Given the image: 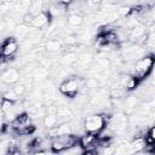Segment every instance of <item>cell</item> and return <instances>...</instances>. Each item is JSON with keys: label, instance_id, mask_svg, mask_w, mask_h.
<instances>
[{"label": "cell", "instance_id": "7402d4cb", "mask_svg": "<svg viewBox=\"0 0 155 155\" xmlns=\"http://www.w3.org/2000/svg\"><path fill=\"white\" fill-rule=\"evenodd\" d=\"M12 90L15 91V93H16L18 97H21V96H23V94L25 93L27 87H25L24 84H16V85L12 86Z\"/></svg>", "mask_w": 155, "mask_h": 155}, {"label": "cell", "instance_id": "ac0fdd59", "mask_svg": "<svg viewBox=\"0 0 155 155\" xmlns=\"http://www.w3.org/2000/svg\"><path fill=\"white\" fill-rule=\"evenodd\" d=\"M47 76H48V70L42 68V67H36L33 73H31V78L35 80V81H39V82H42L45 80H47Z\"/></svg>", "mask_w": 155, "mask_h": 155}, {"label": "cell", "instance_id": "4316f807", "mask_svg": "<svg viewBox=\"0 0 155 155\" xmlns=\"http://www.w3.org/2000/svg\"><path fill=\"white\" fill-rule=\"evenodd\" d=\"M47 151H44V150H39V151H34L31 153V155H46Z\"/></svg>", "mask_w": 155, "mask_h": 155}, {"label": "cell", "instance_id": "d6986e66", "mask_svg": "<svg viewBox=\"0 0 155 155\" xmlns=\"http://www.w3.org/2000/svg\"><path fill=\"white\" fill-rule=\"evenodd\" d=\"M58 125V116L56 114H47L45 117H44V126L50 130V128H53Z\"/></svg>", "mask_w": 155, "mask_h": 155}, {"label": "cell", "instance_id": "83f0119b", "mask_svg": "<svg viewBox=\"0 0 155 155\" xmlns=\"http://www.w3.org/2000/svg\"><path fill=\"white\" fill-rule=\"evenodd\" d=\"M46 155H53V154H52V153H47Z\"/></svg>", "mask_w": 155, "mask_h": 155}, {"label": "cell", "instance_id": "5bb4252c", "mask_svg": "<svg viewBox=\"0 0 155 155\" xmlns=\"http://www.w3.org/2000/svg\"><path fill=\"white\" fill-rule=\"evenodd\" d=\"M84 21H85V18L82 15H69L67 18V24H68V28L73 33H75L76 29L80 31V28L84 24Z\"/></svg>", "mask_w": 155, "mask_h": 155}, {"label": "cell", "instance_id": "4fadbf2b", "mask_svg": "<svg viewBox=\"0 0 155 155\" xmlns=\"http://www.w3.org/2000/svg\"><path fill=\"white\" fill-rule=\"evenodd\" d=\"M50 21H51V17L48 16V13L47 12H41L38 16H34L31 27H34L36 29H42L44 30V28L48 27Z\"/></svg>", "mask_w": 155, "mask_h": 155}, {"label": "cell", "instance_id": "ba28073f", "mask_svg": "<svg viewBox=\"0 0 155 155\" xmlns=\"http://www.w3.org/2000/svg\"><path fill=\"white\" fill-rule=\"evenodd\" d=\"M79 145L84 150H96L99 147V137L97 133L86 132L79 138Z\"/></svg>", "mask_w": 155, "mask_h": 155}, {"label": "cell", "instance_id": "e0dca14e", "mask_svg": "<svg viewBox=\"0 0 155 155\" xmlns=\"http://www.w3.org/2000/svg\"><path fill=\"white\" fill-rule=\"evenodd\" d=\"M29 29H30V27L27 25V24H24V23H19V24H17L16 29L13 30V31H15V38L18 39V40L28 39Z\"/></svg>", "mask_w": 155, "mask_h": 155}, {"label": "cell", "instance_id": "7c38bea8", "mask_svg": "<svg viewBox=\"0 0 155 155\" xmlns=\"http://www.w3.org/2000/svg\"><path fill=\"white\" fill-rule=\"evenodd\" d=\"M44 48L48 53H53L54 54V53H58V52L64 50V42L61 39H48L44 44Z\"/></svg>", "mask_w": 155, "mask_h": 155}, {"label": "cell", "instance_id": "7a4b0ae2", "mask_svg": "<svg viewBox=\"0 0 155 155\" xmlns=\"http://www.w3.org/2000/svg\"><path fill=\"white\" fill-rule=\"evenodd\" d=\"M113 136H124L127 133L130 124H128V116L124 111H119L115 115L111 116L110 121L105 126Z\"/></svg>", "mask_w": 155, "mask_h": 155}, {"label": "cell", "instance_id": "44dd1931", "mask_svg": "<svg viewBox=\"0 0 155 155\" xmlns=\"http://www.w3.org/2000/svg\"><path fill=\"white\" fill-rule=\"evenodd\" d=\"M2 98H4V99H8V101H11V102H18V99H19V97L15 93V91H13L12 88H10V90H7L6 92H4V93H2Z\"/></svg>", "mask_w": 155, "mask_h": 155}, {"label": "cell", "instance_id": "52a82bcc", "mask_svg": "<svg viewBox=\"0 0 155 155\" xmlns=\"http://www.w3.org/2000/svg\"><path fill=\"white\" fill-rule=\"evenodd\" d=\"M18 51V42L16 38L8 36L4 40L2 45H1V58L2 61H7L11 59V57H13Z\"/></svg>", "mask_w": 155, "mask_h": 155}, {"label": "cell", "instance_id": "2e32d148", "mask_svg": "<svg viewBox=\"0 0 155 155\" xmlns=\"http://www.w3.org/2000/svg\"><path fill=\"white\" fill-rule=\"evenodd\" d=\"M78 57H79L78 53L67 52L65 54H63V56L61 57V59H59L58 63L61 64V67H71V65H74V64L76 63Z\"/></svg>", "mask_w": 155, "mask_h": 155}, {"label": "cell", "instance_id": "484cf974", "mask_svg": "<svg viewBox=\"0 0 155 155\" xmlns=\"http://www.w3.org/2000/svg\"><path fill=\"white\" fill-rule=\"evenodd\" d=\"M153 88H155V68L153 69L151 71V85H150Z\"/></svg>", "mask_w": 155, "mask_h": 155}, {"label": "cell", "instance_id": "d4e9b609", "mask_svg": "<svg viewBox=\"0 0 155 155\" xmlns=\"http://www.w3.org/2000/svg\"><path fill=\"white\" fill-rule=\"evenodd\" d=\"M81 155H98V153L96 150H84Z\"/></svg>", "mask_w": 155, "mask_h": 155}, {"label": "cell", "instance_id": "603a6c76", "mask_svg": "<svg viewBox=\"0 0 155 155\" xmlns=\"http://www.w3.org/2000/svg\"><path fill=\"white\" fill-rule=\"evenodd\" d=\"M33 19H34V16L30 13V12H28V13H25L23 17H22V23H24V24H27V25H29V27H31V23H33Z\"/></svg>", "mask_w": 155, "mask_h": 155}, {"label": "cell", "instance_id": "9c48e42d", "mask_svg": "<svg viewBox=\"0 0 155 155\" xmlns=\"http://www.w3.org/2000/svg\"><path fill=\"white\" fill-rule=\"evenodd\" d=\"M92 62H93V54L91 52L84 51L82 53L79 54L78 61L73 67L78 71H87V69L91 67Z\"/></svg>", "mask_w": 155, "mask_h": 155}, {"label": "cell", "instance_id": "8992f818", "mask_svg": "<svg viewBox=\"0 0 155 155\" xmlns=\"http://www.w3.org/2000/svg\"><path fill=\"white\" fill-rule=\"evenodd\" d=\"M105 120L102 114H91L84 120V130L90 133H99L105 128Z\"/></svg>", "mask_w": 155, "mask_h": 155}, {"label": "cell", "instance_id": "cb8c5ba5", "mask_svg": "<svg viewBox=\"0 0 155 155\" xmlns=\"http://www.w3.org/2000/svg\"><path fill=\"white\" fill-rule=\"evenodd\" d=\"M147 136L155 143V125H153L150 128H149V131H148V133H147Z\"/></svg>", "mask_w": 155, "mask_h": 155}, {"label": "cell", "instance_id": "277c9868", "mask_svg": "<svg viewBox=\"0 0 155 155\" xmlns=\"http://www.w3.org/2000/svg\"><path fill=\"white\" fill-rule=\"evenodd\" d=\"M82 87H85V81H82L78 76H71L59 84L58 91L67 97L74 98L82 90Z\"/></svg>", "mask_w": 155, "mask_h": 155}, {"label": "cell", "instance_id": "ffe728a7", "mask_svg": "<svg viewBox=\"0 0 155 155\" xmlns=\"http://www.w3.org/2000/svg\"><path fill=\"white\" fill-rule=\"evenodd\" d=\"M73 114V110L70 107L65 105V104H59L58 105V111H57V116H63V117H70Z\"/></svg>", "mask_w": 155, "mask_h": 155}, {"label": "cell", "instance_id": "9a60e30c", "mask_svg": "<svg viewBox=\"0 0 155 155\" xmlns=\"http://www.w3.org/2000/svg\"><path fill=\"white\" fill-rule=\"evenodd\" d=\"M140 104V99L138 96H126L124 98V105H125V110L127 111H136L137 108Z\"/></svg>", "mask_w": 155, "mask_h": 155}, {"label": "cell", "instance_id": "6da1fadb", "mask_svg": "<svg viewBox=\"0 0 155 155\" xmlns=\"http://www.w3.org/2000/svg\"><path fill=\"white\" fill-rule=\"evenodd\" d=\"M154 64H155V54L147 53L143 58H140L136 63H133V71L131 75L137 78L139 81H142L145 76H148L153 71Z\"/></svg>", "mask_w": 155, "mask_h": 155}, {"label": "cell", "instance_id": "5b68a950", "mask_svg": "<svg viewBox=\"0 0 155 155\" xmlns=\"http://www.w3.org/2000/svg\"><path fill=\"white\" fill-rule=\"evenodd\" d=\"M79 143V138L75 134H65V136H58L56 138H52V148L51 150L53 153H62L67 149L74 148Z\"/></svg>", "mask_w": 155, "mask_h": 155}, {"label": "cell", "instance_id": "8fae6325", "mask_svg": "<svg viewBox=\"0 0 155 155\" xmlns=\"http://www.w3.org/2000/svg\"><path fill=\"white\" fill-rule=\"evenodd\" d=\"M21 79V71L16 68H7L5 71L1 73V82L6 85H12Z\"/></svg>", "mask_w": 155, "mask_h": 155}, {"label": "cell", "instance_id": "30bf717a", "mask_svg": "<svg viewBox=\"0 0 155 155\" xmlns=\"http://www.w3.org/2000/svg\"><path fill=\"white\" fill-rule=\"evenodd\" d=\"M147 145V140L145 137H136L132 139V142L128 143V145L126 147L127 149V155H134L137 153H140L144 150Z\"/></svg>", "mask_w": 155, "mask_h": 155}, {"label": "cell", "instance_id": "3957f363", "mask_svg": "<svg viewBox=\"0 0 155 155\" xmlns=\"http://www.w3.org/2000/svg\"><path fill=\"white\" fill-rule=\"evenodd\" d=\"M145 48L138 44H133L131 41L124 42L121 48V58L126 63H136L138 59L145 56Z\"/></svg>", "mask_w": 155, "mask_h": 155}]
</instances>
